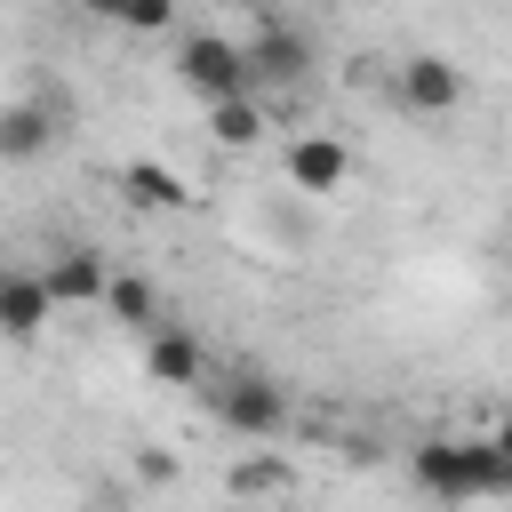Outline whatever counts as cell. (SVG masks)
<instances>
[{
  "mask_svg": "<svg viewBox=\"0 0 512 512\" xmlns=\"http://www.w3.org/2000/svg\"><path fill=\"white\" fill-rule=\"evenodd\" d=\"M408 472H416L424 496L472 504V496H504L512 488V448L496 432H480V440H416L408 448Z\"/></svg>",
  "mask_w": 512,
  "mask_h": 512,
  "instance_id": "1",
  "label": "cell"
},
{
  "mask_svg": "<svg viewBox=\"0 0 512 512\" xmlns=\"http://www.w3.org/2000/svg\"><path fill=\"white\" fill-rule=\"evenodd\" d=\"M208 408L240 440H280L288 432V392L272 376H224V384H208Z\"/></svg>",
  "mask_w": 512,
  "mask_h": 512,
  "instance_id": "2",
  "label": "cell"
},
{
  "mask_svg": "<svg viewBox=\"0 0 512 512\" xmlns=\"http://www.w3.org/2000/svg\"><path fill=\"white\" fill-rule=\"evenodd\" d=\"M240 64H248V96H256V88H304L320 56H312V40H304L296 24L264 16V24H256V40L240 48Z\"/></svg>",
  "mask_w": 512,
  "mask_h": 512,
  "instance_id": "3",
  "label": "cell"
},
{
  "mask_svg": "<svg viewBox=\"0 0 512 512\" xmlns=\"http://www.w3.org/2000/svg\"><path fill=\"white\" fill-rule=\"evenodd\" d=\"M176 80H184L192 96H208V104H232V96H248L240 40H224V32H184V48H176Z\"/></svg>",
  "mask_w": 512,
  "mask_h": 512,
  "instance_id": "4",
  "label": "cell"
},
{
  "mask_svg": "<svg viewBox=\"0 0 512 512\" xmlns=\"http://www.w3.org/2000/svg\"><path fill=\"white\" fill-rule=\"evenodd\" d=\"M64 120H72V96H56V88H40L24 104H0V160H40L64 136Z\"/></svg>",
  "mask_w": 512,
  "mask_h": 512,
  "instance_id": "5",
  "label": "cell"
},
{
  "mask_svg": "<svg viewBox=\"0 0 512 512\" xmlns=\"http://www.w3.org/2000/svg\"><path fill=\"white\" fill-rule=\"evenodd\" d=\"M400 104L424 112V120H440V112L464 104V72L448 56H400Z\"/></svg>",
  "mask_w": 512,
  "mask_h": 512,
  "instance_id": "6",
  "label": "cell"
},
{
  "mask_svg": "<svg viewBox=\"0 0 512 512\" xmlns=\"http://www.w3.org/2000/svg\"><path fill=\"white\" fill-rule=\"evenodd\" d=\"M104 280H112V272H104V256H96V248H80V240H72V248H56V264L40 272L48 304H104Z\"/></svg>",
  "mask_w": 512,
  "mask_h": 512,
  "instance_id": "7",
  "label": "cell"
},
{
  "mask_svg": "<svg viewBox=\"0 0 512 512\" xmlns=\"http://www.w3.org/2000/svg\"><path fill=\"white\" fill-rule=\"evenodd\" d=\"M344 168H352V152H344L336 136H296V144H288V184H296L304 200L336 192V184H344Z\"/></svg>",
  "mask_w": 512,
  "mask_h": 512,
  "instance_id": "8",
  "label": "cell"
},
{
  "mask_svg": "<svg viewBox=\"0 0 512 512\" xmlns=\"http://www.w3.org/2000/svg\"><path fill=\"white\" fill-rule=\"evenodd\" d=\"M144 368H152V384H200V376H208V352H200L192 328H152Z\"/></svg>",
  "mask_w": 512,
  "mask_h": 512,
  "instance_id": "9",
  "label": "cell"
},
{
  "mask_svg": "<svg viewBox=\"0 0 512 512\" xmlns=\"http://www.w3.org/2000/svg\"><path fill=\"white\" fill-rule=\"evenodd\" d=\"M48 288H40V272H0V336H40L48 328Z\"/></svg>",
  "mask_w": 512,
  "mask_h": 512,
  "instance_id": "10",
  "label": "cell"
},
{
  "mask_svg": "<svg viewBox=\"0 0 512 512\" xmlns=\"http://www.w3.org/2000/svg\"><path fill=\"white\" fill-rule=\"evenodd\" d=\"M264 104L256 96H232V104H208V136L224 144V152H248V144H264Z\"/></svg>",
  "mask_w": 512,
  "mask_h": 512,
  "instance_id": "11",
  "label": "cell"
},
{
  "mask_svg": "<svg viewBox=\"0 0 512 512\" xmlns=\"http://www.w3.org/2000/svg\"><path fill=\"white\" fill-rule=\"evenodd\" d=\"M104 312L128 320V328H160V296H152V280H136V272H112V280H104Z\"/></svg>",
  "mask_w": 512,
  "mask_h": 512,
  "instance_id": "12",
  "label": "cell"
},
{
  "mask_svg": "<svg viewBox=\"0 0 512 512\" xmlns=\"http://www.w3.org/2000/svg\"><path fill=\"white\" fill-rule=\"evenodd\" d=\"M120 184H128L144 208H184V200H192V192H184V184H176L160 160H128V176H120Z\"/></svg>",
  "mask_w": 512,
  "mask_h": 512,
  "instance_id": "13",
  "label": "cell"
},
{
  "mask_svg": "<svg viewBox=\"0 0 512 512\" xmlns=\"http://www.w3.org/2000/svg\"><path fill=\"white\" fill-rule=\"evenodd\" d=\"M128 24H136V32H168V24H176V16H168V8H160V0H144V8H128Z\"/></svg>",
  "mask_w": 512,
  "mask_h": 512,
  "instance_id": "14",
  "label": "cell"
},
{
  "mask_svg": "<svg viewBox=\"0 0 512 512\" xmlns=\"http://www.w3.org/2000/svg\"><path fill=\"white\" fill-rule=\"evenodd\" d=\"M136 472H144V480H176V456H160V448H144V456H136Z\"/></svg>",
  "mask_w": 512,
  "mask_h": 512,
  "instance_id": "15",
  "label": "cell"
}]
</instances>
